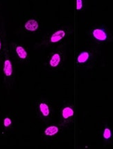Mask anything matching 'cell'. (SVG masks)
I'll list each match as a JSON object with an SVG mask.
<instances>
[{"label":"cell","instance_id":"cell-10","mask_svg":"<svg viewBox=\"0 0 113 149\" xmlns=\"http://www.w3.org/2000/svg\"><path fill=\"white\" fill-rule=\"evenodd\" d=\"M89 54L88 52H85L81 53L79 56H78V63H84L88 59Z\"/></svg>","mask_w":113,"mask_h":149},{"label":"cell","instance_id":"cell-6","mask_svg":"<svg viewBox=\"0 0 113 149\" xmlns=\"http://www.w3.org/2000/svg\"><path fill=\"white\" fill-rule=\"evenodd\" d=\"M61 61V56L59 54H55L50 60V65L52 67H56Z\"/></svg>","mask_w":113,"mask_h":149},{"label":"cell","instance_id":"cell-11","mask_svg":"<svg viewBox=\"0 0 113 149\" xmlns=\"http://www.w3.org/2000/svg\"><path fill=\"white\" fill-rule=\"evenodd\" d=\"M110 137H111L110 130L109 128H106L103 133V137L106 139H109Z\"/></svg>","mask_w":113,"mask_h":149},{"label":"cell","instance_id":"cell-4","mask_svg":"<svg viewBox=\"0 0 113 149\" xmlns=\"http://www.w3.org/2000/svg\"><path fill=\"white\" fill-rule=\"evenodd\" d=\"M4 72L6 76H11L13 73V68H12L11 62L9 60H6L4 62Z\"/></svg>","mask_w":113,"mask_h":149},{"label":"cell","instance_id":"cell-7","mask_svg":"<svg viewBox=\"0 0 113 149\" xmlns=\"http://www.w3.org/2000/svg\"><path fill=\"white\" fill-rule=\"evenodd\" d=\"M16 52L18 53L19 57L21 58V59H26L27 56V53L26 52V50L23 47H21V46H18L16 48Z\"/></svg>","mask_w":113,"mask_h":149},{"label":"cell","instance_id":"cell-5","mask_svg":"<svg viewBox=\"0 0 113 149\" xmlns=\"http://www.w3.org/2000/svg\"><path fill=\"white\" fill-rule=\"evenodd\" d=\"M58 132H59V128H58L57 127L50 126L45 130L44 133H45V135H47V136H53V135H56Z\"/></svg>","mask_w":113,"mask_h":149},{"label":"cell","instance_id":"cell-1","mask_svg":"<svg viewBox=\"0 0 113 149\" xmlns=\"http://www.w3.org/2000/svg\"><path fill=\"white\" fill-rule=\"evenodd\" d=\"M93 36L95 38H97L99 41H105L107 38V35H106V32L102 30H99V29L94 30Z\"/></svg>","mask_w":113,"mask_h":149},{"label":"cell","instance_id":"cell-14","mask_svg":"<svg viewBox=\"0 0 113 149\" xmlns=\"http://www.w3.org/2000/svg\"><path fill=\"white\" fill-rule=\"evenodd\" d=\"M0 48H1V42H0Z\"/></svg>","mask_w":113,"mask_h":149},{"label":"cell","instance_id":"cell-3","mask_svg":"<svg viewBox=\"0 0 113 149\" xmlns=\"http://www.w3.org/2000/svg\"><path fill=\"white\" fill-rule=\"evenodd\" d=\"M65 36V33L63 30H59L58 32H55V33L51 36V41L52 43H56L58 41H61L63 37Z\"/></svg>","mask_w":113,"mask_h":149},{"label":"cell","instance_id":"cell-12","mask_svg":"<svg viewBox=\"0 0 113 149\" xmlns=\"http://www.w3.org/2000/svg\"><path fill=\"white\" fill-rule=\"evenodd\" d=\"M11 124V120L9 118H6L4 121V125L5 127H8Z\"/></svg>","mask_w":113,"mask_h":149},{"label":"cell","instance_id":"cell-2","mask_svg":"<svg viewBox=\"0 0 113 149\" xmlns=\"http://www.w3.org/2000/svg\"><path fill=\"white\" fill-rule=\"evenodd\" d=\"M25 28L31 32H33L38 28V23L35 20H29L26 23Z\"/></svg>","mask_w":113,"mask_h":149},{"label":"cell","instance_id":"cell-13","mask_svg":"<svg viewBox=\"0 0 113 149\" xmlns=\"http://www.w3.org/2000/svg\"><path fill=\"white\" fill-rule=\"evenodd\" d=\"M83 6V3H82L81 0H77L76 1V8L77 10H80Z\"/></svg>","mask_w":113,"mask_h":149},{"label":"cell","instance_id":"cell-9","mask_svg":"<svg viewBox=\"0 0 113 149\" xmlns=\"http://www.w3.org/2000/svg\"><path fill=\"white\" fill-rule=\"evenodd\" d=\"M40 109L42 114H43L44 116H47L49 114V107L47 104L45 103H41L40 104Z\"/></svg>","mask_w":113,"mask_h":149},{"label":"cell","instance_id":"cell-8","mask_svg":"<svg viewBox=\"0 0 113 149\" xmlns=\"http://www.w3.org/2000/svg\"><path fill=\"white\" fill-rule=\"evenodd\" d=\"M74 111L70 107H65L63 110V116L64 119H68L70 116H73Z\"/></svg>","mask_w":113,"mask_h":149}]
</instances>
